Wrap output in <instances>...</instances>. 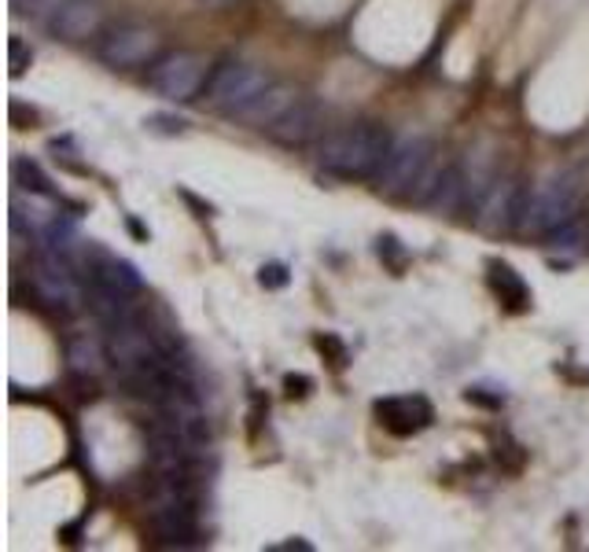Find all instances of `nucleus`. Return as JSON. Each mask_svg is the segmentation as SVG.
I'll list each match as a JSON object with an SVG mask.
<instances>
[{
  "instance_id": "obj_11",
  "label": "nucleus",
  "mask_w": 589,
  "mask_h": 552,
  "mask_svg": "<svg viewBox=\"0 0 589 552\" xmlns=\"http://www.w3.org/2000/svg\"><path fill=\"white\" fill-rule=\"evenodd\" d=\"M100 22H103V11L97 0H63V4L55 8L52 27L67 41H85L100 30Z\"/></svg>"
},
{
  "instance_id": "obj_16",
  "label": "nucleus",
  "mask_w": 589,
  "mask_h": 552,
  "mask_svg": "<svg viewBox=\"0 0 589 552\" xmlns=\"http://www.w3.org/2000/svg\"><path fill=\"white\" fill-rule=\"evenodd\" d=\"M71 368L74 372H100V350H97V343H89V339H78L74 347H71Z\"/></svg>"
},
{
  "instance_id": "obj_12",
  "label": "nucleus",
  "mask_w": 589,
  "mask_h": 552,
  "mask_svg": "<svg viewBox=\"0 0 589 552\" xmlns=\"http://www.w3.org/2000/svg\"><path fill=\"white\" fill-rule=\"evenodd\" d=\"M298 100V92L295 89H287V85H270V89H262L258 96H254L251 103L244 111L236 114V119H244V122H254V125H265V130H270V125L281 119V114L292 108V103Z\"/></svg>"
},
{
  "instance_id": "obj_10",
  "label": "nucleus",
  "mask_w": 589,
  "mask_h": 552,
  "mask_svg": "<svg viewBox=\"0 0 589 552\" xmlns=\"http://www.w3.org/2000/svg\"><path fill=\"white\" fill-rule=\"evenodd\" d=\"M376 417L387 431L413 435L431 423V406L424 398H387V401H376Z\"/></svg>"
},
{
  "instance_id": "obj_7",
  "label": "nucleus",
  "mask_w": 589,
  "mask_h": 552,
  "mask_svg": "<svg viewBox=\"0 0 589 552\" xmlns=\"http://www.w3.org/2000/svg\"><path fill=\"white\" fill-rule=\"evenodd\" d=\"M33 287H38V295L55 309H78V303H82V292H78V280H74V269H71V258L60 255V251H52V247L44 251L41 262H38Z\"/></svg>"
},
{
  "instance_id": "obj_6",
  "label": "nucleus",
  "mask_w": 589,
  "mask_h": 552,
  "mask_svg": "<svg viewBox=\"0 0 589 552\" xmlns=\"http://www.w3.org/2000/svg\"><path fill=\"white\" fill-rule=\"evenodd\" d=\"M524 184L516 177H498L487 184V192L479 195L476 203V225L487 228V233H508L512 225H519V214H524Z\"/></svg>"
},
{
  "instance_id": "obj_8",
  "label": "nucleus",
  "mask_w": 589,
  "mask_h": 552,
  "mask_svg": "<svg viewBox=\"0 0 589 552\" xmlns=\"http://www.w3.org/2000/svg\"><path fill=\"white\" fill-rule=\"evenodd\" d=\"M159 52V38L144 27H119L100 44V55L111 67H141Z\"/></svg>"
},
{
  "instance_id": "obj_13",
  "label": "nucleus",
  "mask_w": 589,
  "mask_h": 552,
  "mask_svg": "<svg viewBox=\"0 0 589 552\" xmlns=\"http://www.w3.org/2000/svg\"><path fill=\"white\" fill-rule=\"evenodd\" d=\"M195 509H189V504H177V501H163L155 509V527L159 534L166 538V542H177V545H189L195 531H200V523H195Z\"/></svg>"
},
{
  "instance_id": "obj_19",
  "label": "nucleus",
  "mask_w": 589,
  "mask_h": 552,
  "mask_svg": "<svg viewBox=\"0 0 589 552\" xmlns=\"http://www.w3.org/2000/svg\"><path fill=\"white\" fill-rule=\"evenodd\" d=\"M16 11H27V16H44V11H55L63 0H11Z\"/></svg>"
},
{
  "instance_id": "obj_14",
  "label": "nucleus",
  "mask_w": 589,
  "mask_h": 552,
  "mask_svg": "<svg viewBox=\"0 0 589 552\" xmlns=\"http://www.w3.org/2000/svg\"><path fill=\"white\" fill-rule=\"evenodd\" d=\"M490 287L501 295V303H508L512 309H527V303H530L527 284L519 280L516 269L505 266V262H490Z\"/></svg>"
},
{
  "instance_id": "obj_5",
  "label": "nucleus",
  "mask_w": 589,
  "mask_h": 552,
  "mask_svg": "<svg viewBox=\"0 0 589 552\" xmlns=\"http://www.w3.org/2000/svg\"><path fill=\"white\" fill-rule=\"evenodd\" d=\"M148 82L170 100H192L206 85V60H200L195 52H170L152 67Z\"/></svg>"
},
{
  "instance_id": "obj_15",
  "label": "nucleus",
  "mask_w": 589,
  "mask_h": 552,
  "mask_svg": "<svg viewBox=\"0 0 589 552\" xmlns=\"http://www.w3.org/2000/svg\"><path fill=\"white\" fill-rule=\"evenodd\" d=\"M16 181L27 188L30 195H52V188H49V181H44V174L33 163H27V159H16Z\"/></svg>"
},
{
  "instance_id": "obj_20",
  "label": "nucleus",
  "mask_w": 589,
  "mask_h": 552,
  "mask_svg": "<svg viewBox=\"0 0 589 552\" xmlns=\"http://www.w3.org/2000/svg\"><path fill=\"white\" fill-rule=\"evenodd\" d=\"M258 280H262L265 287H281V284H287V276H284V269H281V266H270V269H262Z\"/></svg>"
},
{
  "instance_id": "obj_9",
  "label": "nucleus",
  "mask_w": 589,
  "mask_h": 552,
  "mask_svg": "<svg viewBox=\"0 0 589 552\" xmlns=\"http://www.w3.org/2000/svg\"><path fill=\"white\" fill-rule=\"evenodd\" d=\"M325 130V111L314 100H295L281 119L270 125V136L281 144H306Z\"/></svg>"
},
{
  "instance_id": "obj_17",
  "label": "nucleus",
  "mask_w": 589,
  "mask_h": 552,
  "mask_svg": "<svg viewBox=\"0 0 589 552\" xmlns=\"http://www.w3.org/2000/svg\"><path fill=\"white\" fill-rule=\"evenodd\" d=\"M30 60H33V52H30L19 38H11V41H8V63H11V74L19 78V74L30 67Z\"/></svg>"
},
{
  "instance_id": "obj_3",
  "label": "nucleus",
  "mask_w": 589,
  "mask_h": 552,
  "mask_svg": "<svg viewBox=\"0 0 589 552\" xmlns=\"http://www.w3.org/2000/svg\"><path fill=\"white\" fill-rule=\"evenodd\" d=\"M270 85L273 82L258 71V67L222 63L211 74V82H206V103H211V108H217V111L240 114L254 96H258L262 89H270Z\"/></svg>"
},
{
  "instance_id": "obj_1",
  "label": "nucleus",
  "mask_w": 589,
  "mask_h": 552,
  "mask_svg": "<svg viewBox=\"0 0 589 552\" xmlns=\"http://www.w3.org/2000/svg\"><path fill=\"white\" fill-rule=\"evenodd\" d=\"M390 144L395 141L387 136V130L362 122V125H351V130L328 133L325 141H321L317 159H321V166L336 177H373L379 174V166H384Z\"/></svg>"
},
{
  "instance_id": "obj_4",
  "label": "nucleus",
  "mask_w": 589,
  "mask_h": 552,
  "mask_svg": "<svg viewBox=\"0 0 589 552\" xmlns=\"http://www.w3.org/2000/svg\"><path fill=\"white\" fill-rule=\"evenodd\" d=\"M431 144L424 141V136H398L395 144H390V152L384 159V166H379V188L384 192H413V184L420 181V174L431 163Z\"/></svg>"
},
{
  "instance_id": "obj_2",
  "label": "nucleus",
  "mask_w": 589,
  "mask_h": 552,
  "mask_svg": "<svg viewBox=\"0 0 589 552\" xmlns=\"http://www.w3.org/2000/svg\"><path fill=\"white\" fill-rule=\"evenodd\" d=\"M582 177L579 174H560L541 181L535 192L524 195V214H519V228H530V233H552V228L568 225L575 217V206H579L582 195Z\"/></svg>"
},
{
  "instance_id": "obj_18",
  "label": "nucleus",
  "mask_w": 589,
  "mask_h": 552,
  "mask_svg": "<svg viewBox=\"0 0 589 552\" xmlns=\"http://www.w3.org/2000/svg\"><path fill=\"white\" fill-rule=\"evenodd\" d=\"M144 125L152 133H170V136H177V133L189 130V122H184V119H170V114H152V119H148Z\"/></svg>"
},
{
  "instance_id": "obj_21",
  "label": "nucleus",
  "mask_w": 589,
  "mask_h": 552,
  "mask_svg": "<svg viewBox=\"0 0 589 552\" xmlns=\"http://www.w3.org/2000/svg\"><path fill=\"white\" fill-rule=\"evenodd\" d=\"M309 552V542H284V545H270V552Z\"/></svg>"
}]
</instances>
